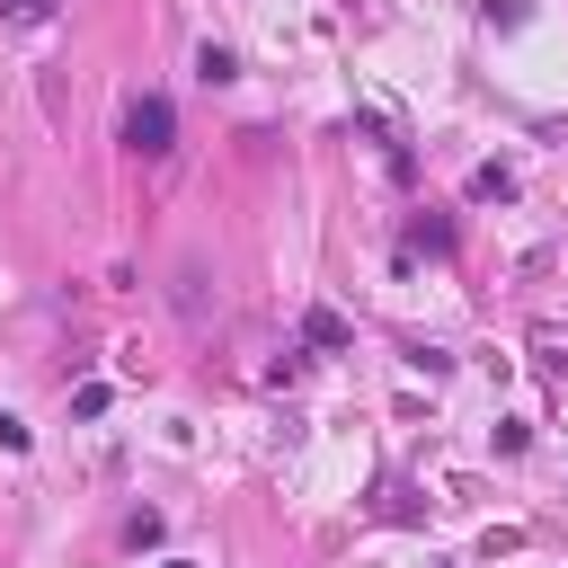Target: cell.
<instances>
[{
  "mask_svg": "<svg viewBox=\"0 0 568 568\" xmlns=\"http://www.w3.org/2000/svg\"><path fill=\"white\" fill-rule=\"evenodd\" d=\"M160 568H195V559H160Z\"/></svg>",
  "mask_w": 568,
  "mask_h": 568,
  "instance_id": "cell-6",
  "label": "cell"
},
{
  "mask_svg": "<svg viewBox=\"0 0 568 568\" xmlns=\"http://www.w3.org/2000/svg\"><path fill=\"white\" fill-rule=\"evenodd\" d=\"M470 195H479V204H506V195H515V169H506V160H479V169H470Z\"/></svg>",
  "mask_w": 568,
  "mask_h": 568,
  "instance_id": "cell-2",
  "label": "cell"
},
{
  "mask_svg": "<svg viewBox=\"0 0 568 568\" xmlns=\"http://www.w3.org/2000/svg\"><path fill=\"white\" fill-rule=\"evenodd\" d=\"M53 9H62V0H0V18H9V27H44Z\"/></svg>",
  "mask_w": 568,
  "mask_h": 568,
  "instance_id": "cell-4",
  "label": "cell"
},
{
  "mask_svg": "<svg viewBox=\"0 0 568 568\" xmlns=\"http://www.w3.org/2000/svg\"><path fill=\"white\" fill-rule=\"evenodd\" d=\"M302 337H311V346H346V320H337L328 302H311V311H302Z\"/></svg>",
  "mask_w": 568,
  "mask_h": 568,
  "instance_id": "cell-3",
  "label": "cell"
},
{
  "mask_svg": "<svg viewBox=\"0 0 568 568\" xmlns=\"http://www.w3.org/2000/svg\"><path fill=\"white\" fill-rule=\"evenodd\" d=\"M124 151H133V160H169V151H178V106H169L160 89H142V98L124 106Z\"/></svg>",
  "mask_w": 568,
  "mask_h": 568,
  "instance_id": "cell-1",
  "label": "cell"
},
{
  "mask_svg": "<svg viewBox=\"0 0 568 568\" xmlns=\"http://www.w3.org/2000/svg\"><path fill=\"white\" fill-rule=\"evenodd\" d=\"M195 71H204V80H231L240 62H231V44H204V53H195Z\"/></svg>",
  "mask_w": 568,
  "mask_h": 568,
  "instance_id": "cell-5",
  "label": "cell"
}]
</instances>
